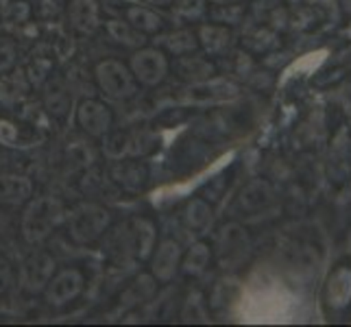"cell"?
I'll return each mask as SVG.
<instances>
[{"mask_svg": "<svg viewBox=\"0 0 351 327\" xmlns=\"http://www.w3.org/2000/svg\"><path fill=\"white\" fill-rule=\"evenodd\" d=\"M112 216L99 203H81L66 216L68 238L75 245H92L105 236Z\"/></svg>", "mask_w": 351, "mask_h": 327, "instance_id": "3957f363", "label": "cell"}, {"mask_svg": "<svg viewBox=\"0 0 351 327\" xmlns=\"http://www.w3.org/2000/svg\"><path fill=\"white\" fill-rule=\"evenodd\" d=\"M70 27L81 35H92L101 27V7L99 0H70L68 5Z\"/></svg>", "mask_w": 351, "mask_h": 327, "instance_id": "30bf717a", "label": "cell"}, {"mask_svg": "<svg viewBox=\"0 0 351 327\" xmlns=\"http://www.w3.org/2000/svg\"><path fill=\"white\" fill-rule=\"evenodd\" d=\"M44 103H46V109L51 112L53 116H66L68 109H70V103H72V96H70V90L64 86V81H51L46 88V94H44Z\"/></svg>", "mask_w": 351, "mask_h": 327, "instance_id": "9a60e30c", "label": "cell"}, {"mask_svg": "<svg viewBox=\"0 0 351 327\" xmlns=\"http://www.w3.org/2000/svg\"><path fill=\"white\" fill-rule=\"evenodd\" d=\"M77 125L90 138H105L114 127V114L105 103L86 99L77 107Z\"/></svg>", "mask_w": 351, "mask_h": 327, "instance_id": "52a82bcc", "label": "cell"}, {"mask_svg": "<svg viewBox=\"0 0 351 327\" xmlns=\"http://www.w3.org/2000/svg\"><path fill=\"white\" fill-rule=\"evenodd\" d=\"M214 3H221V5H227V0H214Z\"/></svg>", "mask_w": 351, "mask_h": 327, "instance_id": "f1b7e54d", "label": "cell"}, {"mask_svg": "<svg viewBox=\"0 0 351 327\" xmlns=\"http://www.w3.org/2000/svg\"><path fill=\"white\" fill-rule=\"evenodd\" d=\"M103 153L110 157V160H123L125 155H131V142H129V133L123 131H110L105 136L103 142Z\"/></svg>", "mask_w": 351, "mask_h": 327, "instance_id": "d6986e66", "label": "cell"}, {"mask_svg": "<svg viewBox=\"0 0 351 327\" xmlns=\"http://www.w3.org/2000/svg\"><path fill=\"white\" fill-rule=\"evenodd\" d=\"M129 68L136 77L138 86H147V88H155L160 83L166 81L168 72H171V62L164 51L160 48H151V46H142L136 48L133 53Z\"/></svg>", "mask_w": 351, "mask_h": 327, "instance_id": "5b68a950", "label": "cell"}, {"mask_svg": "<svg viewBox=\"0 0 351 327\" xmlns=\"http://www.w3.org/2000/svg\"><path fill=\"white\" fill-rule=\"evenodd\" d=\"M181 262H184V271L188 275L203 273L205 266H208V262H210V247L205 245V242H197V245L190 247V251L181 258Z\"/></svg>", "mask_w": 351, "mask_h": 327, "instance_id": "ac0fdd59", "label": "cell"}, {"mask_svg": "<svg viewBox=\"0 0 351 327\" xmlns=\"http://www.w3.org/2000/svg\"><path fill=\"white\" fill-rule=\"evenodd\" d=\"M83 286H86V277L79 269H64L51 277L44 295L51 306H66L83 293Z\"/></svg>", "mask_w": 351, "mask_h": 327, "instance_id": "ba28073f", "label": "cell"}, {"mask_svg": "<svg viewBox=\"0 0 351 327\" xmlns=\"http://www.w3.org/2000/svg\"><path fill=\"white\" fill-rule=\"evenodd\" d=\"M181 258H184V253H181L179 242H175V240L160 242L149 258L151 260V275L157 282H171L177 273V269H179Z\"/></svg>", "mask_w": 351, "mask_h": 327, "instance_id": "9c48e42d", "label": "cell"}, {"mask_svg": "<svg viewBox=\"0 0 351 327\" xmlns=\"http://www.w3.org/2000/svg\"><path fill=\"white\" fill-rule=\"evenodd\" d=\"M112 179L118 186H123L125 190L136 192L144 186V181H147V168H144L140 162L116 160V164L112 168Z\"/></svg>", "mask_w": 351, "mask_h": 327, "instance_id": "7c38bea8", "label": "cell"}, {"mask_svg": "<svg viewBox=\"0 0 351 327\" xmlns=\"http://www.w3.org/2000/svg\"><path fill=\"white\" fill-rule=\"evenodd\" d=\"M57 271V262L48 251H33L20 264V286L27 293H44L46 284Z\"/></svg>", "mask_w": 351, "mask_h": 327, "instance_id": "8992f818", "label": "cell"}, {"mask_svg": "<svg viewBox=\"0 0 351 327\" xmlns=\"http://www.w3.org/2000/svg\"><path fill=\"white\" fill-rule=\"evenodd\" d=\"M66 221V208L57 197L31 199L22 216V236L31 245H40Z\"/></svg>", "mask_w": 351, "mask_h": 327, "instance_id": "6da1fadb", "label": "cell"}, {"mask_svg": "<svg viewBox=\"0 0 351 327\" xmlns=\"http://www.w3.org/2000/svg\"><path fill=\"white\" fill-rule=\"evenodd\" d=\"M157 232L155 225L149 218H131L114 234L112 245L116 247V253L127 260H149L155 249Z\"/></svg>", "mask_w": 351, "mask_h": 327, "instance_id": "7a4b0ae2", "label": "cell"}, {"mask_svg": "<svg viewBox=\"0 0 351 327\" xmlns=\"http://www.w3.org/2000/svg\"><path fill=\"white\" fill-rule=\"evenodd\" d=\"M7 227V216H5V212L0 210V234H3V229Z\"/></svg>", "mask_w": 351, "mask_h": 327, "instance_id": "83f0119b", "label": "cell"}, {"mask_svg": "<svg viewBox=\"0 0 351 327\" xmlns=\"http://www.w3.org/2000/svg\"><path fill=\"white\" fill-rule=\"evenodd\" d=\"M94 79L107 99L127 101L138 94V81L129 66L118 59H103L94 68Z\"/></svg>", "mask_w": 351, "mask_h": 327, "instance_id": "277c9868", "label": "cell"}, {"mask_svg": "<svg viewBox=\"0 0 351 327\" xmlns=\"http://www.w3.org/2000/svg\"><path fill=\"white\" fill-rule=\"evenodd\" d=\"M144 3H149L153 7H171L175 0H144Z\"/></svg>", "mask_w": 351, "mask_h": 327, "instance_id": "4316f807", "label": "cell"}, {"mask_svg": "<svg viewBox=\"0 0 351 327\" xmlns=\"http://www.w3.org/2000/svg\"><path fill=\"white\" fill-rule=\"evenodd\" d=\"M166 48L171 51L175 57H184V55H192V51L197 48V38L190 31H179L175 35L166 40Z\"/></svg>", "mask_w": 351, "mask_h": 327, "instance_id": "44dd1931", "label": "cell"}, {"mask_svg": "<svg viewBox=\"0 0 351 327\" xmlns=\"http://www.w3.org/2000/svg\"><path fill=\"white\" fill-rule=\"evenodd\" d=\"M18 64V44L7 38V35H0V72H9L14 70Z\"/></svg>", "mask_w": 351, "mask_h": 327, "instance_id": "603a6c76", "label": "cell"}, {"mask_svg": "<svg viewBox=\"0 0 351 327\" xmlns=\"http://www.w3.org/2000/svg\"><path fill=\"white\" fill-rule=\"evenodd\" d=\"M173 70L184 81H192V83H201L205 79H210L214 72L210 62H205L203 57H192V55H184L175 59Z\"/></svg>", "mask_w": 351, "mask_h": 327, "instance_id": "4fadbf2b", "label": "cell"}, {"mask_svg": "<svg viewBox=\"0 0 351 327\" xmlns=\"http://www.w3.org/2000/svg\"><path fill=\"white\" fill-rule=\"evenodd\" d=\"M14 266H11V262L0 253V297H3L7 290L11 288V284H14Z\"/></svg>", "mask_w": 351, "mask_h": 327, "instance_id": "d4e9b609", "label": "cell"}, {"mask_svg": "<svg viewBox=\"0 0 351 327\" xmlns=\"http://www.w3.org/2000/svg\"><path fill=\"white\" fill-rule=\"evenodd\" d=\"M0 18L9 24H22L31 18V7L24 0H18V3H11L5 9H0Z\"/></svg>", "mask_w": 351, "mask_h": 327, "instance_id": "cb8c5ba5", "label": "cell"}, {"mask_svg": "<svg viewBox=\"0 0 351 327\" xmlns=\"http://www.w3.org/2000/svg\"><path fill=\"white\" fill-rule=\"evenodd\" d=\"M107 33H110V38L116 42V44H123L127 48H142L144 46V33H140L138 29H133L131 24L125 20H110L105 24Z\"/></svg>", "mask_w": 351, "mask_h": 327, "instance_id": "2e32d148", "label": "cell"}, {"mask_svg": "<svg viewBox=\"0 0 351 327\" xmlns=\"http://www.w3.org/2000/svg\"><path fill=\"white\" fill-rule=\"evenodd\" d=\"M212 221V212L203 201H192L186 208V223L190 229H205Z\"/></svg>", "mask_w": 351, "mask_h": 327, "instance_id": "7402d4cb", "label": "cell"}, {"mask_svg": "<svg viewBox=\"0 0 351 327\" xmlns=\"http://www.w3.org/2000/svg\"><path fill=\"white\" fill-rule=\"evenodd\" d=\"M0 142L7 144V147H16L18 142V129L9 120H0Z\"/></svg>", "mask_w": 351, "mask_h": 327, "instance_id": "484cf974", "label": "cell"}, {"mask_svg": "<svg viewBox=\"0 0 351 327\" xmlns=\"http://www.w3.org/2000/svg\"><path fill=\"white\" fill-rule=\"evenodd\" d=\"M125 16H127V22L131 24V27L138 29L144 35H153L157 31H162V27H164L162 16L157 14V11H153L151 7H142V5L129 7L125 11Z\"/></svg>", "mask_w": 351, "mask_h": 327, "instance_id": "5bb4252c", "label": "cell"}, {"mask_svg": "<svg viewBox=\"0 0 351 327\" xmlns=\"http://www.w3.org/2000/svg\"><path fill=\"white\" fill-rule=\"evenodd\" d=\"M155 277L153 275H142L138 277L136 282H133L129 288H127V293L123 297V301L127 306H136V304H142L144 299L151 297L153 295V290H155Z\"/></svg>", "mask_w": 351, "mask_h": 327, "instance_id": "ffe728a7", "label": "cell"}, {"mask_svg": "<svg viewBox=\"0 0 351 327\" xmlns=\"http://www.w3.org/2000/svg\"><path fill=\"white\" fill-rule=\"evenodd\" d=\"M33 181L18 173H5L0 175V205L7 208H18L33 199Z\"/></svg>", "mask_w": 351, "mask_h": 327, "instance_id": "8fae6325", "label": "cell"}, {"mask_svg": "<svg viewBox=\"0 0 351 327\" xmlns=\"http://www.w3.org/2000/svg\"><path fill=\"white\" fill-rule=\"evenodd\" d=\"M199 42L201 46L208 51L210 55H219L229 46V31L223 27H214V24H208V27L199 29Z\"/></svg>", "mask_w": 351, "mask_h": 327, "instance_id": "e0dca14e", "label": "cell"}]
</instances>
